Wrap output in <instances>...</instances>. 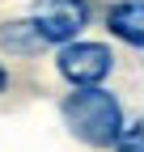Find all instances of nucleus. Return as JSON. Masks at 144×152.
<instances>
[{
	"label": "nucleus",
	"mask_w": 144,
	"mask_h": 152,
	"mask_svg": "<svg viewBox=\"0 0 144 152\" xmlns=\"http://www.w3.org/2000/svg\"><path fill=\"white\" fill-rule=\"evenodd\" d=\"M110 72H115V51L106 47V42H93V38H72V42L55 47V76H60V80H68L72 89L102 85Z\"/></svg>",
	"instance_id": "nucleus-2"
},
{
	"label": "nucleus",
	"mask_w": 144,
	"mask_h": 152,
	"mask_svg": "<svg viewBox=\"0 0 144 152\" xmlns=\"http://www.w3.org/2000/svg\"><path fill=\"white\" fill-rule=\"evenodd\" d=\"M102 21L110 38H119L132 51H144V0H115V4H106Z\"/></svg>",
	"instance_id": "nucleus-4"
},
{
	"label": "nucleus",
	"mask_w": 144,
	"mask_h": 152,
	"mask_svg": "<svg viewBox=\"0 0 144 152\" xmlns=\"http://www.w3.org/2000/svg\"><path fill=\"white\" fill-rule=\"evenodd\" d=\"M9 89H13V72H9V59L0 55V97H4Z\"/></svg>",
	"instance_id": "nucleus-7"
},
{
	"label": "nucleus",
	"mask_w": 144,
	"mask_h": 152,
	"mask_svg": "<svg viewBox=\"0 0 144 152\" xmlns=\"http://www.w3.org/2000/svg\"><path fill=\"white\" fill-rule=\"evenodd\" d=\"M60 118L68 127L72 140H81L85 148H115V140L127 127V114H123V102L110 89L89 85V89H72L60 102Z\"/></svg>",
	"instance_id": "nucleus-1"
},
{
	"label": "nucleus",
	"mask_w": 144,
	"mask_h": 152,
	"mask_svg": "<svg viewBox=\"0 0 144 152\" xmlns=\"http://www.w3.org/2000/svg\"><path fill=\"white\" fill-rule=\"evenodd\" d=\"M110 152H144V118H136V123L123 127V135L115 140Z\"/></svg>",
	"instance_id": "nucleus-6"
},
{
	"label": "nucleus",
	"mask_w": 144,
	"mask_h": 152,
	"mask_svg": "<svg viewBox=\"0 0 144 152\" xmlns=\"http://www.w3.org/2000/svg\"><path fill=\"white\" fill-rule=\"evenodd\" d=\"M26 17L34 21V30L43 34L47 47H64L72 38H81L93 21V4L89 0H30Z\"/></svg>",
	"instance_id": "nucleus-3"
},
{
	"label": "nucleus",
	"mask_w": 144,
	"mask_h": 152,
	"mask_svg": "<svg viewBox=\"0 0 144 152\" xmlns=\"http://www.w3.org/2000/svg\"><path fill=\"white\" fill-rule=\"evenodd\" d=\"M43 51H47V42H43V34L34 30V21L26 13L0 21V55H9V59H34Z\"/></svg>",
	"instance_id": "nucleus-5"
}]
</instances>
